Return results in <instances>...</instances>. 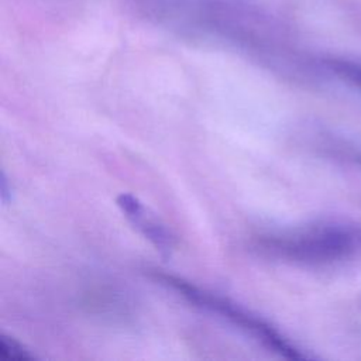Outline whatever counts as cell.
Segmentation results:
<instances>
[{
	"label": "cell",
	"instance_id": "cell-2",
	"mask_svg": "<svg viewBox=\"0 0 361 361\" xmlns=\"http://www.w3.org/2000/svg\"><path fill=\"white\" fill-rule=\"evenodd\" d=\"M357 231L341 226H320L261 240L267 252L296 262H329L348 257L360 245Z\"/></svg>",
	"mask_w": 361,
	"mask_h": 361
},
{
	"label": "cell",
	"instance_id": "cell-4",
	"mask_svg": "<svg viewBox=\"0 0 361 361\" xmlns=\"http://www.w3.org/2000/svg\"><path fill=\"white\" fill-rule=\"evenodd\" d=\"M324 68L341 80L361 89V61L347 58H326Z\"/></svg>",
	"mask_w": 361,
	"mask_h": 361
},
{
	"label": "cell",
	"instance_id": "cell-1",
	"mask_svg": "<svg viewBox=\"0 0 361 361\" xmlns=\"http://www.w3.org/2000/svg\"><path fill=\"white\" fill-rule=\"evenodd\" d=\"M152 276L166 288L175 290L185 300L192 303L196 307L207 310L210 313L219 314V317L227 320L230 324L238 327L244 333L250 334L258 343H261L268 350L278 353L279 355L289 360H306L310 358L306 353L292 344L276 327H274L267 320L252 314L244 307L230 302L226 298H221L213 292L202 289L182 278H178L171 274L152 272Z\"/></svg>",
	"mask_w": 361,
	"mask_h": 361
},
{
	"label": "cell",
	"instance_id": "cell-3",
	"mask_svg": "<svg viewBox=\"0 0 361 361\" xmlns=\"http://www.w3.org/2000/svg\"><path fill=\"white\" fill-rule=\"evenodd\" d=\"M117 206L121 209L130 223L164 255L168 257L175 245V237L166 230L165 226L158 223L148 214L145 206L131 193H121L116 199Z\"/></svg>",
	"mask_w": 361,
	"mask_h": 361
},
{
	"label": "cell",
	"instance_id": "cell-6",
	"mask_svg": "<svg viewBox=\"0 0 361 361\" xmlns=\"http://www.w3.org/2000/svg\"><path fill=\"white\" fill-rule=\"evenodd\" d=\"M0 196L4 204H7V202L11 199V186H8V182L4 173H1L0 176Z\"/></svg>",
	"mask_w": 361,
	"mask_h": 361
},
{
	"label": "cell",
	"instance_id": "cell-5",
	"mask_svg": "<svg viewBox=\"0 0 361 361\" xmlns=\"http://www.w3.org/2000/svg\"><path fill=\"white\" fill-rule=\"evenodd\" d=\"M0 351L7 358H16V360H34L35 358V355L27 347H24L21 343L14 340L13 337L4 336V334L0 337Z\"/></svg>",
	"mask_w": 361,
	"mask_h": 361
}]
</instances>
